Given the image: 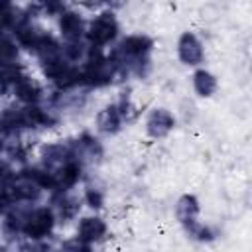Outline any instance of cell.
<instances>
[{
  "instance_id": "obj_13",
  "label": "cell",
  "mask_w": 252,
  "mask_h": 252,
  "mask_svg": "<svg viewBox=\"0 0 252 252\" xmlns=\"http://www.w3.org/2000/svg\"><path fill=\"white\" fill-rule=\"evenodd\" d=\"M79 199L75 197H67V195H61L59 201H57V211H59V217L61 219H73L79 211Z\"/></svg>"
},
{
  "instance_id": "obj_11",
  "label": "cell",
  "mask_w": 252,
  "mask_h": 252,
  "mask_svg": "<svg viewBox=\"0 0 252 252\" xmlns=\"http://www.w3.org/2000/svg\"><path fill=\"white\" fill-rule=\"evenodd\" d=\"M81 173H83V165H81V159L77 158H71L69 161H65L59 169H57V181H59V189L65 191V189H71L79 183L81 179Z\"/></svg>"
},
{
  "instance_id": "obj_6",
  "label": "cell",
  "mask_w": 252,
  "mask_h": 252,
  "mask_svg": "<svg viewBox=\"0 0 252 252\" xmlns=\"http://www.w3.org/2000/svg\"><path fill=\"white\" fill-rule=\"evenodd\" d=\"M175 126V118L167 108H154L148 114L146 120V132L152 138H163L167 136Z\"/></svg>"
},
{
  "instance_id": "obj_5",
  "label": "cell",
  "mask_w": 252,
  "mask_h": 252,
  "mask_svg": "<svg viewBox=\"0 0 252 252\" xmlns=\"http://www.w3.org/2000/svg\"><path fill=\"white\" fill-rule=\"evenodd\" d=\"M59 32L65 37V41H83L87 35V24L75 10H65L59 16Z\"/></svg>"
},
{
  "instance_id": "obj_3",
  "label": "cell",
  "mask_w": 252,
  "mask_h": 252,
  "mask_svg": "<svg viewBox=\"0 0 252 252\" xmlns=\"http://www.w3.org/2000/svg\"><path fill=\"white\" fill-rule=\"evenodd\" d=\"M199 201L195 195H183L179 197L177 205H175V217L179 220V224L191 234L195 236L199 232V228L203 224H199Z\"/></svg>"
},
{
  "instance_id": "obj_1",
  "label": "cell",
  "mask_w": 252,
  "mask_h": 252,
  "mask_svg": "<svg viewBox=\"0 0 252 252\" xmlns=\"http://www.w3.org/2000/svg\"><path fill=\"white\" fill-rule=\"evenodd\" d=\"M118 22L112 12H100L87 24V35L85 39L93 47H104L112 43L118 35Z\"/></svg>"
},
{
  "instance_id": "obj_8",
  "label": "cell",
  "mask_w": 252,
  "mask_h": 252,
  "mask_svg": "<svg viewBox=\"0 0 252 252\" xmlns=\"http://www.w3.org/2000/svg\"><path fill=\"white\" fill-rule=\"evenodd\" d=\"M106 234V222L100 217H83L77 224V236L89 244L98 242Z\"/></svg>"
},
{
  "instance_id": "obj_12",
  "label": "cell",
  "mask_w": 252,
  "mask_h": 252,
  "mask_svg": "<svg viewBox=\"0 0 252 252\" xmlns=\"http://www.w3.org/2000/svg\"><path fill=\"white\" fill-rule=\"evenodd\" d=\"M217 87H219V81H217V77L211 71L197 69L193 73V89H195V93L199 96H211V94H215Z\"/></svg>"
},
{
  "instance_id": "obj_4",
  "label": "cell",
  "mask_w": 252,
  "mask_h": 252,
  "mask_svg": "<svg viewBox=\"0 0 252 252\" xmlns=\"http://www.w3.org/2000/svg\"><path fill=\"white\" fill-rule=\"evenodd\" d=\"M177 57L181 63L197 67L203 63L205 59V51H203V43L201 39L193 33V32H183L177 39Z\"/></svg>"
},
{
  "instance_id": "obj_2",
  "label": "cell",
  "mask_w": 252,
  "mask_h": 252,
  "mask_svg": "<svg viewBox=\"0 0 252 252\" xmlns=\"http://www.w3.org/2000/svg\"><path fill=\"white\" fill-rule=\"evenodd\" d=\"M53 226H55V213L49 207H35V209H30V213L24 220L22 234L28 240L37 242V240L45 238L47 234H51Z\"/></svg>"
},
{
  "instance_id": "obj_9",
  "label": "cell",
  "mask_w": 252,
  "mask_h": 252,
  "mask_svg": "<svg viewBox=\"0 0 252 252\" xmlns=\"http://www.w3.org/2000/svg\"><path fill=\"white\" fill-rule=\"evenodd\" d=\"M122 122H124V118L116 104H108L96 114V128L102 134H116L122 128Z\"/></svg>"
},
{
  "instance_id": "obj_16",
  "label": "cell",
  "mask_w": 252,
  "mask_h": 252,
  "mask_svg": "<svg viewBox=\"0 0 252 252\" xmlns=\"http://www.w3.org/2000/svg\"><path fill=\"white\" fill-rule=\"evenodd\" d=\"M85 201H87L89 207H93V209H100L102 203H104V197H102V193H100L98 189L89 187V189L85 191Z\"/></svg>"
},
{
  "instance_id": "obj_15",
  "label": "cell",
  "mask_w": 252,
  "mask_h": 252,
  "mask_svg": "<svg viewBox=\"0 0 252 252\" xmlns=\"http://www.w3.org/2000/svg\"><path fill=\"white\" fill-rule=\"evenodd\" d=\"M61 252H93V244H89V242L81 240L79 236H75V238H69V240L63 242Z\"/></svg>"
},
{
  "instance_id": "obj_14",
  "label": "cell",
  "mask_w": 252,
  "mask_h": 252,
  "mask_svg": "<svg viewBox=\"0 0 252 252\" xmlns=\"http://www.w3.org/2000/svg\"><path fill=\"white\" fill-rule=\"evenodd\" d=\"M0 53H2V65H16V59H18V47H16V39L12 41L8 35L2 37V47H0Z\"/></svg>"
},
{
  "instance_id": "obj_10",
  "label": "cell",
  "mask_w": 252,
  "mask_h": 252,
  "mask_svg": "<svg viewBox=\"0 0 252 252\" xmlns=\"http://www.w3.org/2000/svg\"><path fill=\"white\" fill-rule=\"evenodd\" d=\"M28 24H30V14L24 8H20L16 4H6L4 6V10H2V28L6 32L16 33L18 30H22Z\"/></svg>"
},
{
  "instance_id": "obj_7",
  "label": "cell",
  "mask_w": 252,
  "mask_h": 252,
  "mask_svg": "<svg viewBox=\"0 0 252 252\" xmlns=\"http://www.w3.org/2000/svg\"><path fill=\"white\" fill-rule=\"evenodd\" d=\"M14 94L20 102H24L26 106H35L43 94L39 83L28 75H24L16 85H14Z\"/></svg>"
}]
</instances>
